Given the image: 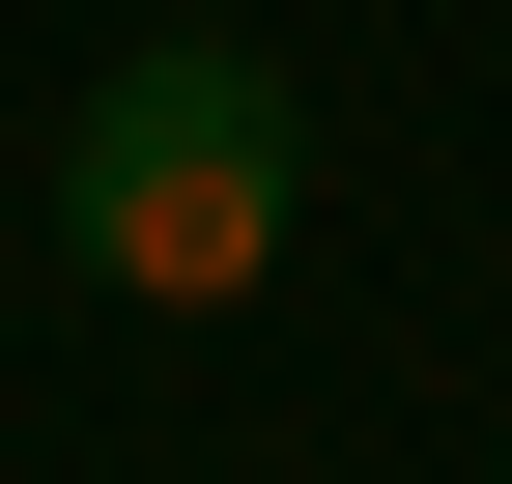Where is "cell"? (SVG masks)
Returning a JSON list of instances; mask_svg holds the SVG:
<instances>
[{
    "label": "cell",
    "mask_w": 512,
    "mask_h": 484,
    "mask_svg": "<svg viewBox=\"0 0 512 484\" xmlns=\"http://www.w3.org/2000/svg\"><path fill=\"white\" fill-rule=\"evenodd\" d=\"M313 200V114L256 29H143L86 114H57V257H86V314H228L256 257H285Z\"/></svg>",
    "instance_id": "6da1fadb"
}]
</instances>
